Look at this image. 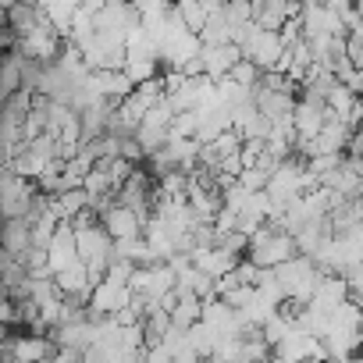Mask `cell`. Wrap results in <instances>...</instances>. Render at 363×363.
<instances>
[{"instance_id":"277c9868","label":"cell","mask_w":363,"mask_h":363,"mask_svg":"<svg viewBox=\"0 0 363 363\" xmlns=\"http://www.w3.org/2000/svg\"><path fill=\"white\" fill-rule=\"evenodd\" d=\"M196 61H200V72H203V79L207 82H221V79H228V72L242 61V50L235 47V43H221V47H200V54H196Z\"/></svg>"},{"instance_id":"9c48e42d","label":"cell","mask_w":363,"mask_h":363,"mask_svg":"<svg viewBox=\"0 0 363 363\" xmlns=\"http://www.w3.org/2000/svg\"><path fill=\"white\" fill-rule=\"evenodd\" d=\"M36 26H40L36 4H8V29H11L18 40H26Z\"/></svg>"},{"instance_id":"8992f818","label":"cell","mask_w":363,"mask_h":363,"mask_svg":"<svg viewBox=\"0 0 363 363\" xmlns=\"http://www.w3.org/2000/svg\"><path fill=\"white\" fill-rule=\"evenodd\" d=\"M100 228L107 232L111 242H128V239H143V218L125 211V207H111L104 218H100Z\"/></svg>"},{"instance_id":"5b68a950","label":"cell","mask_w":363,"mask_h":363,"mask_svg":"<svg viewBox=\"0 0 363 363\" xmlns=\"http://www.w3.org/2000/svg\"><path fill=\"white\" fill-rule=\"evenodd\" d=\"M57 352V345L50 342V335H15L8 342V356L15 363H47Z\"/></svg>"},{"instance_id":"ba28073f","label":"cell","mask_w":363,"mask_h":363,"mask_svg":"<svg viewBox=\"0 0 363 363\" xmlns=\"http://www.w3.org/2000/svg\"><path fill=\"white\" fill-rule=\"evenodd\" d=\"M0 250L11 253L15 260H22V253L29 250V225L26 221H4L0 225Z\"/></svg>"},{"instance_id":"3957f363","label":"cell","mask_w":363,"mask_h":363,"mask_svg":"<svg viewBox=\"0 0 363 363\" xmlns=\"http://www.w3.org/2000/svg\"><path fill=\"white\" fill-rule=\"evenodd\" d=\"M36 200V186L18 174H8V182L0 186V214H4V221H22L26 211L33 207Z\"/></svg>"},{"instance_id":"6da1fadb","label":"cell","mask_w":363,"mask_h":363,"mask_svg":"<svg viewBox=\"0 0 363 363\" xmlns=\"http://www.w3.org/2000/svg\"><path fill=\"white\" fill-rule=\"evenodd\" d=\"M271 274H274V285H278L281 299H292V303H299V306L310 303L317 281L324 278V274L313 267V260H306V257H292L289 264L274 267Z\"/></svg>"},{"instance_id":"52a82bcc","label":"cell","mask_w":363,"mask_h":363,"mask_svg":"<svg viewBox=\"0 0 363 363\" xmlns=\"http://www.w3.org/2000/svg\"><path fill=\"white\" fill-rule=\"evenodd\" d=\"M47 267H50V278L54 274H61L68 264H75L79 257H75V232H72V225L68 221H61L57 225V232H54V239H50V246H47Z\"/></svg>"},{"instance_id":"4fadbf2b","label":"cell","mask_w":363,"mask_h":363,"mask_svg":"<svg viewBox=\"0 0 363 363\" xmlns=\"http://www.w3.org/2000/svg\"><path fill=\"white\" fill-rule=\"evenodd\" d=\"M239 146H242V139L228 128V132H221L214 143H207V150H211V157L214 160H221V157H232V153H239Z\"/></svg>"},{"instance_id":"7c38bea8","label":"cell","mask_w":363,"mask_h":363,"mask_svg":"<svg viewBox=\"0 0 363 363\" xmlns=\"http://www.w3.org/2000/svg\"><path fill=\"white\" fill-rule=\"evenodd\" d=\"M174 18L186 26V33H193V36H200V29H203V22H207V11H203V4H178L174 8Z\"/></svg>"},{"instance_id":"9a60e30c","label":"cell","mask_w":363,"mask_h":363,"mask_svg":"<svg viewBox=\"0 0 363 363\" xmlns=\"http://www.w3.org/2000/svg\"><path fill=\"white\" fill-rule=\"evenodd\" d=\"M200 363H221V359H214V356H207V359H200Z\"/></svg>"},{"instance_id":"2e32d148","label":"cell","mask_w":363,"mask_h":363,"mask_svg":"<svg viewBox=\"0 0 363 363\" xmlns=\"http://www.w3.org/2000/svg\"><path fill=\"white\" fill-rule=\"evenodd\" d=\"M338 363H359V359H356V356H352V359H338Z\"/></svg>"},{"instance_id":"30bf717a","label":"cell","mask_w":363,"mask_h":363,"mask_svg":"<svg viewBox=\"0 0 363 363\" xmlns=\"http://www.w3.org/2000/svg\"><path fill=\"white\" fill-rule=\"evenodd\" d=\"M200 310H203V303H200V299L182 296V299L174 303V310L167 313V320H171V328H174V331H189L193 324H200Z\"/></svg>"},{"instance_id":"8fae6325","label":"cell","mask_w":363,"mask_h":363,"mask_svg":"<svg viewBox=\"0 0 363 363\" xmlns=\"http://www.w3.org/2000/svg\"><path fill=\"white\" fill-rule=\"evenodd\" d=\"M75 8H79V4H43V8H36V11H40V18H43L61 40H68V26H72Z\"/></svg>"},{"instance_id":"e0dca14e","label":"cell","mask_w":363,"mask_h":363,"mask_svg":"<svg viewBox=\"0 0 363 363\" xmlns=\"http://www.w3.org/2000/svg\"><path fill=\"white\" fill-rule=\"evenodd\" d=\"M264 363H271V359H264Z\"/></svg>"},{"instance_id":"5bb4252c","label":"cell","mask_w":363,"mask_h":363,"mask_svg":"<svg viewBox=\"0 0 363 363\" xmlns=\"http://www.w3.org/2000/svg\"><path fill=\"white\" fill-rule=\"evenodd\" d=\"M8 174H11V167H8V164H0V186L8 182Z\"/></svg>"},{"instance_id":"7a4b0ae2","label":"cell","mask_w":363,"mask_h":363,"mask_svg":"<svg viewBox=\"0 0 363 363\" xmlns=\"http://www.w3.org/2000/svg\"><path fill=\"white\" fill-rule=\"evenodd\" d=\"M271 363H328V352L317 338H310L303 331H289L271 349Z\"/></svg>"}]
</instances>
